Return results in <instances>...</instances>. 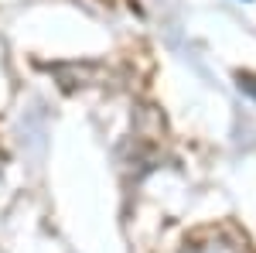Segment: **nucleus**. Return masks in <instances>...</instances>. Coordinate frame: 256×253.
Returning a JSON list of instances; mask_svg holds the SVG:
<instances>
[{"mask_svg":"<svg viewBox=\"0 0 256 253\" xmlns=\"http://www.w3.org/2000/svg\"><path fill=\"white\" fill-rule=\"evenodd\" d=\"M239 89L250 93V96L256 99V76H253V72H239Z\"/></svg>","mask_w":256,"mask_h":253,"instance_id":"1","label":"nucleus"}]
</instances>
